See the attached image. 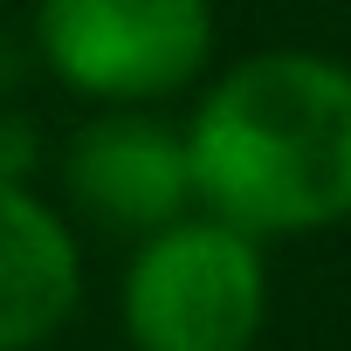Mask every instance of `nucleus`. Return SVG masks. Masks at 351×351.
<instances>
[{
	"label": "nucleus",
	"mask_w": 351,
	"mask_h": 351,
	"mask_svg": "<svg viewBox=\"0 0 351 351\" xmlns=\"http://www.w3.org/2000/svg\"><path fill=\"white\" fill-rule=\"evenodd\" d=\"M193 207L248 241L324 234L351 221V62L324 49H262L228 62L180 124Z\"/></svg>",
	"instance_id": "obj_1"
},
{
	"label": "nucleus",
	"mask_w": 351,
	"mask_h": 351,
	"mask_svg": "<svg viewBox=\"0 0 351 351\" xmlns=\"http://www.w3.org/2000/svg\"><path fill=\"white\" fill-rule=\"evenodd\" d=\"M117 324L131 351H255L269 324L262 241L214 214H180L131 248Z\"/></svg>",
	"instance_id": "obj_2"
},
{
	"label": "nucleus",
	"mask_w": 351,
	"mask_h": 351,
	"mask_svg": "<svg viewBox=\"0 0 351 351\" xmlns=\"http://www.w3.org/2000/svg\"><path fill=\"white\" fill-rule=\"evenodd\" d=\"M49 76L104 110H152L207 76L214 0H35Z\"/></svg>",
	"instance_id": "obj_3"
},
{
	"label": "nucleus",
	"mask_w": 351,
	"mask_h": 351,
	"mask_svg": "<svg viewBox=\"0 0 351 351\" xmlns=\"http://www.w3.org/2000/svg\"><path fill=\"white\" fill-rule=\"evenodd\" d=\"M62 186H69L76 214H90L131 241L193 214L186 138H180V124H165L152 110H97L62 152Z\"/></svg>",
	"instance_id": "obj_4"
},
{
	"label": "nucleus",
	"mask_w": 351,
	"mask_h": 351,
	"mask_svg": "<svg viewBox=\"0 0 351 351\" xmlns=\"http://www.w3.org/2000/svg\"><path fill=\"white\" fill-rule=\"evenodd\" d=\"M83 303V241L28 186L0 180V351L49 344Z\"/></svg>",
	"instance_id": "obj_5"
}]
</instances>
